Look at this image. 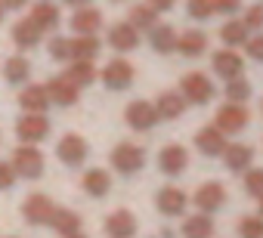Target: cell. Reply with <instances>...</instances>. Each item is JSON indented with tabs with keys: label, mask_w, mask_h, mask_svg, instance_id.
<instances>
[{
	"label": "cell",
	"mask_w": 263,
	"mask_h": 238,
	"mask_svg": "<svg viewBox=\"0 0 263 238\" xmlns=\"http://www.w3.org/2000/svg\"><path fill=\"white\" fill-rule=\"evenodd\" d=\"M214 220L208 213H195V216H186L183 223V238H214Z\"/></svg>",
	"instance_id": "f546056e"
},
{
	"label": "cell",
	"mask_w": 263,
	"mask_h": 238,
	"mask_svg": "<svg viewBox=\"0 0 263 238\" xmlns=\"http://www.w3.org/2000/svg\"><path fill=\"white\" fill-rule=\"evenodd\" d=\"M105 232H108V238H134L137 235V216L124 207L111 210L105 216Z\"/></svg>",
	"instance_id": "5bb4252c"
},
{
	"label": "cell",
	"mask_w": 263,
	"mask_h": 238,
	"mask_svg": "<svg viewBox=\"0 0 263 238\" xmlns=\"http://www.w3.org/2000/svg\"><path fill=\"white\" fill-rule=\"evenodd\" d=\"M186 99L174 90H164L158 99H155V111H158V121H174V117H180L186 111Z\"/></svg>",
	"instance_id": "44dd1931"
},
{
	"label": "cell",
	"mask_w": 263,
	"mask_h": 238,
	"mask_svg": "<svg viewBox=\"0 0 263 238\" xmlns=\"http://www.w3.org/2000/svg\"><path fill=\"white\" fill-rule=\"evenodd\" d=\"M226 136L214 127V124H208V127H201L198 133H195V149L201 152V155H208V158H217V155H223L226 152Z\"/></svg>",
	"instance_id": "e0dca14e"
},
{
	"label": "cell",
	"mask_w": 263,
	"mask_h": 238,
	"mask_svg": "<svg viewBox=\"0 0 263 238\" xmlns=\"http://www.w3.org/2000/svg\"><path fill=\"white\" fill-rule=\"evenodd\" d=\"M186 13H189L192 19L204 22V19L214 16V4H211V0H186Z\"/></svg>",
	"instance_id": "74e56055"
},
{
	"label": "cell",
	"mask_w": 263,
	"mask_h": 238,
	"mask_svg": "<svg viewBox=\"0 0 263 238\" xmlns=\"http://www.w3.org/2000/svg\"><path fill=\"white\" fill-rule=\"evenodd\" d=\"M81 189H84L90 198H102V195H108V192H111V176H108V170H102V167H90V170L81 176Z\"/></svg>",
	"instance_id": "ffe728a7"
},
{
	"label": "cell",
	"mask_w": 263,
	"mask_h": 238,
	"mask_svg": "<svg viewBox=\"0 0 263 238\" xmlns=\"http://www.w3.org/2000/svg\"><path fill=\"white\" fill-rule=\"evenodd\" d=\"M248 37H251V31L245 28V22H241V19H229V22H223V28H220V41L226 44V50L245 47V44H248Z\"/></svg>",
	"instance_id": "f1b7e54d"
},
{
	"label": "cell",
	"mask_w": 263,
	"mask_h": 238,
	"mask_svg": "<svg viewBox=\"0 0 263 238\" xmlns=\"http://www.w3.org/2000/svg\"><path fill=\"white\" fill-rule=\"evenodd\" d=\"M47 93H50V102H56V105H74L78 102V87L68 81V74H53L47 84Z\"/></svg>",
	"instance_id": "9a60e30c"
},
{
	"label": "cell",
	"mask_w": 263,
	"mask_h": 238,
	"mask_svg": "<svg viewBox=\"0 0 263 238\" xmlns=\"http://www.w3.org/2000/svg\"><path fill=\"white\" fill-rule=\"evenodd\" d=\"M124 121L130 130H140V133H149L155 124H158V111H155V102H146V99H134L124 111Z\"/></svg>",
	"instance_id": "3957f363"
},
{
	"label": "cell",
	"mask_w": 263,
	"mask_h": 238,
	"mask_svg": "<svg viewBox=\"0 0 263 238\" xmlns=\"http://www.w3.org/2000/svg\"><path fill=\"white\" fill-rule=\"evenodd\" d=\"M223 161L232 173H248L251 170V161H254V149L245 146V143H229L226 152H223Z\"/></svg>",
	"instance_id": "d6986e66"
},
{
	"label": "cell",
	"mask_w": 263,
	"mask_h": 238,
	"mask_svg": "<svg viewBox=\"0 0 263 238\" xmlns=\"http://www.w3.org/2000/svg\"><path fill=\"white\" fill-rule=\"evenodd\" d=\"M214 93H217L214 81H211L208 74H201V71H189V74H183V81H180V96H183L189 105H208V102L214 99Z\"/></svg>",
	"instance_id": "6da1fadb"
},
{
	"label": "cell",
	"mask_w": 263,
	"mask_h": 238,
	"mask_svg": "<svg viewBox=\"0 0 263 238\" xmlns=\"http://www.w3.org/2000/svg\"><path fill=\"white\" fill-rule=\"evenodd\" d=\"M204 50H208V34L198 31V28H189V31H183V34L177 37V53H180V56L195 59V56H201Z\"/></svg>",
	"instance_id": "cb8c5ba5"
},
{
	"label": "cell",
	"mask_w": 263,
	"mask_h": 238,
	"mask_svg": "<svg viewBox=\"0 0 263 238\" xmlns=\"http://www.w3.org/2000/svg\"><path fill=\"white\" fill-rule=\"evenodd\" d=\"M115 4H121V0H115Z\"/></svg>",
	"instance_id": "681fc988"
},
{
	"label": "cell",
	"mask_w": 263,
	"mask_h": 238,
	"mask_svg": "<svg viewBox=\"0 0 263 238\" xmlns=\"http://www.w3.org/2000/svg\"><path fill=\"white\" fill-rule=\"evenodd\" d=\"M238 238H263V216H241Z\"/></svg>",
	"instance_id": "d590c367"
},
{
	"label": "cell",
	"mask_w": 263,
	"mask_h": 238,
	"mask_svg": "<svg viewBox=\"0 0 263 238\" xmlns=\"http://www.w3.org/2000/svg\"><path fill=\"white\" fill-rule=\"evenodd\" d=\"M50 226H53L59 235L71 238V235H78V232H81V216H78L74 210H68V207H56V210H53V216H50Z\"/></svg>",
	"instance_id": "83f0119b"
},
{
	"label": "cell",
	"mask_w": 263,
	"mask_h": 238,
	"mask_svg": "<svg viewBox=\"0 0 263 238\" xmlns=\"http://www.w3.org/2000/svg\"><path fill=\"white\" fill-rule=\"evenodd\" d=\"M62 4H71L74 10H84V7H90V0H62Z\"/></svg>",
	"instance_id": "f6af8a7d"
},
{
	"label": "cell",
	"mask_w": 263,
	"mask_h": 238,
	"mask_svg": "<svg viewBox=\"0 0 263 238\" xmlns=\"http://www.w3.org/2000/svg\"><path fill=\"white\" fill-rule=\"evenodd\" d=\"M71 28L74 34H96L102 28V13L96 7H84V10H74L71 13Z\"/></svg>",
	"instance_id": "603a6c76"
},
{
	"label": "cell",
	"mask_w": 263,
	"mask_h": 238,
	"mask_svg": "<svg viewBox=\"0 0 263 238\" xmlns=\"http://www.w3.org/2000/svg\"><path fill=\"white\" fill-rule=\"evenodd\" d=\"M211 4H214V16H217V13L232 16V13H238V10H241L245 0H211Z\"/></svg>",
	"instance_id": "b9f144b4"
},
{
	"label": "cell",
	"mask_w": 263,
	"mask_h": 238,
	"mask_svg": "<svg viewBox=\"0 0 263 238\" xmlns=\"http://www.w3.org/2000/svg\"><path fill=\"white\" fill-rule=\"evenodd\" d=\"M71 238H87V235H81V232H78V235H71Z\"/></svg>",
	"instance_id": "7dc6e473"
},
{
	"label": "cell",
	"mask_w": 263,
	"mask_h": 238,
	"mask_svg": "<svg viewBox=\"0 0 263 238\" xmlns=\"http://www.w3.org/2000/svg\"><path fill=\"white\" fill-rule=\"evenodd\" d=\"M248 121H251V114H248L245 105H232V102H226V105L217 108L214 127H217L223 136H229V133H241V130L248 127Z\"/></svg>",
	"instance_id": "277c9868"
},
{
	"label": "cell",
	"mask_w": 263,
	"mask_h": 238,
	"mask_svg": "<svg viewBox=\"0 0 263 238\" xmlns=\"http://www.w3.org/2000/svg\"><path fill=\"white\" fill-rule=\"evenodd\" d=\"M4 13H7V7H4V4H0V22H4Z\"/></svg>",
	"instance_id": "bcb514c9"
},
{
	"label": "cell",
	"mask_w": 263,
	"mask_h": 238,
	"mask_svg": "<svg viewBox=\"0 0 263 238\" xmlns=\"http://www.w3.org/2000/svg\"><path fill=\"white\" fill-rule=\"evenodd\" d=\"M28 74H31V65H28L25 56H10V59L4 62V77H7V84H25Z\"/></svg>",
	"instance_id": "4dcf8cb0"
},
{
	"label": "cell",
	"mask_w": 263,
	"mask_h": 238,
	"mask_svg": "<svg viewBox=\"0 0 263 238\" xmlns=\"http://www.w3.org/2000/svg\"><path fill=\"white\" fill-rule=\"evenodd\" d=\"M102 44L96 34H74L71 37V62H93L99 56Z\"/></svg>",
	"instance_id": "7402d4cb"
},
{
	"label": "cell",
	"mask_w": 263,
	"mask_h": 238,
	"mask_svg": "<svg viewBox=\"0 0 263 238\" xmlns=\"http://www.w3.org/2000/svg\"><path fill=\"white\" fill-rule=\"evenodd\" d=\"M108 47H111L115 53H130V50H137V47H140V31L130 25V22H118V25H111V31H108Z\"/></svg>",
	"instance_id": "4fadbf2b"
},
{
	"label": "cell",
	"mask_w": 263,
	"mask_h": 238,
	"mask_svg": "<svg viewBox=\"0 0 263 238\" xmlns=\"http://www.w3.org/2000/svg\"><path fill=\"white\" fill-rule=\"evenodd\" d=\"M65 74H68V81H71L78 90H81V87H90V84L99 77V71H96V65H93V62H71Z\"/></svg>",
	"instance_id": "1f68e13d"
},
{
	"label": "cell",
	"mask_w": 263,
	"mask_h": 238,
	"mask_svg": "<svg viewBox=\"0 0 263 238\" xmlns=\"http://www.w3.org/2000/svg\"><path fill=\"white\" fill-rule=\"evenodd\" d=\"M245 53H248L254 62H263V34H254V37H248V44H245Z\"/></svg>",
	"instance_id": "60d3db41"
},
{
	"label": "cell",
	"mask_w": 263,
	"mask_h": 238,
	"mask_svg": "<svg viewBox=\"0 0 263 238\" xmlns=\"http://www.w3.org/2000/svg\"><path fill=\"white\" fill-rule=\"evenodd\" d=\"M155 204H158V210H161L164 216H180V213L186 210L189 198H186L183 189H177V186H164V189H158Z\"/></svg>",
	"instance_id": "ac0fdd59"
},
{
	"label": "cell",
	"mask_w": 263,
	"mask_h": 238,
	"mask_svg": "<svg viewBox=\"0 0 263 238\" xmlns=\"http://www.w3.org/2000/svg\"><path fill=\"white\" fill-rule=\"evenodd\" d=\"M245 192L254 198H263V167H251L245 173Z\"/></svg>",
	"instance_id": "8d00e7d4"
},
{
	"label": "cell",
	"mask_w": 263,
	"mask_h": 238,
	"mask_svg": "<svg viewBox=\"0 0 263 238\" xmlns=\"http://www.w3.org/2000/svg\"><path fill=\"white\" fill-rule=\"evenodd\" d=\"M241 22H245L248 31H260V28H263V4H251V7L245 10Z\"/></svg>",
	"instance_id": "f35d334b"
},
{
	"label": "cell",
	"mask_w": 263,
	"mask_h": 238,
	"mask_svg": "<svg viewBox=\"0 0 263 238\" xmlns=\"http://www.w3.org/2000/svg\"><path fill=\"white\" fill-rule=\"evenodd\" d=\"M47 53L56 59V62H68L71 59V37H50V44H47Z\"/></svg>",
	"instance_id": "e575fe53"
},
{
	"label": "cell",
	"mask_w": 263,
	"mask_h": 238,
	"mask_svg": "<svg viewBox=\"0 0 263 238\" xmlns=\"http://www.w3.org/2000/svg\"><path fill=\"white\" fill-rule=\"evenodd\" d=\"M0 4H4L7 10H22V7L28 4V0H0Z\"/></svg>",
	"instance_id": "ee69618b"
},
{
	"label": "cell",
	"mask_w": 263,
	"mask_h": 238,
	"mask_svg": "<svg viewBox=\"0 0 263 238\" xmlns=\"http://www.w3.org/2000/svg\"><path fill=\"white\" fill-rule=\"evenodd\" d=\"M16 133H19L22 146H37L41 140L50 136V121L44 114H22L16 121Z\"/></svg>",
	"instance_id": "52a82bcc"
},
{
	"label": "cell",
	"mask_w": 263,
	"mask_h": 238,
	"mask_svg": "<svg viewBox=\"0 0 263 238\" xmlns=\"http://www.w3.org/2000/svg\"><path fill=\"white\" fill-rule=\"evenodd\" d=\"M102 84L108 87V90H127L130 84H134V65H130L127 59H111V62H105V68H102Z\"/></svg>",
	"instance_id": "ba28073f"
},
{
	"label": "cell",
	"mask_w": 263,
	"mask_h": 238,
	"mask_svg": "<svg viewBox=\"0 0 263 238\" xmlns=\"http://www.w3.org/2000/svg\"><path fill=\"white\" fill-rule=\"evenodd\" d=\"M41 37H44V31H41L31 19H19V22L13 25V44H16L19 50H31V47H37Z\"/></svg>",
	"instance_id": "d4e9b609"
},
{
	"label": "cell",
	"mask_w": 263,
	"mask_h": 238,
	"mask_svg": "<svg viewBox=\"0 0 263 238\" xmlns=\"http://www.w3.org/2000/svg\"><path fill=\"white\" fill-rule=\"evenodd\" d=\"M223 93H226V102H232V105H245V102L251 99V84H248L245 77H235V81H226Z\"/></svg>",
	"instance_id": "836d02e7"
},
{
	"label": "cell",
	"mask_w": 263,
	"mask_h": 238,
	"mask_svg": "<svg viewBox=\"0 0 263 238\" xmlns=\"http://www.w3.org/2000/svg\"><path fill=\"white\" fill-rule=\"evenodd\" d=\"M195 204H198V213H214V210H220L223 204H226V189H223V183H204V186H198L195 189Z\"/></svg>",
	"instance_id": "30bf717a"
},
{
	"label": "cell",
	"mask_w": 263,
	"mask_h": 238,
	"mask_svg": "<svg viewBox=\"0 0 263 238\" xmlns=\"http://www.w3.org/2000/svg\"><path fill=\"white\" fill-rule=\"evenodd\" d=\"M13 167H16V176H25V180H41L44 176V155L37 146H19L13 152Z\"/></svg>",
	"instance_id": "5b68a950"
},
{
	"label": "cell",
	"mask_w": 263,
	"mask_h": 238,
	"mask_svg": "<svg viewBox=\"0 0 263 238\" xmlns=\"http://www.w3.org/2000/svg\"><path fill=\"white\" fill-rule=\"evenodd\" d=\"M56 155H59V161L68 164V167H81V164L87 161V155H90V146H87V140H84L81 133H65V136L56 143Z\"/></svg>",
	"instance_id": "8992f818"
},
{
	"label": "cell",
	"mask_w": 263,
	"mask_h": 238,
	"mask_svg": "<svg viewBox=\"0 0 263 238\" xmlns=\"http://www.w3.org/2000/svg\"><path fill=\"white\" fill-rule=\"evenodd\" d=\"M41 31H50V28H56L59 25V19H62V13H59V7L56 4H50V0H41V4H34L31 7V16H28Z\"/></svg>",
	"instance_id": "484cf974"
},
{
	"label": "cell",
	"mask_w": 263,
	"mask_h": 238,
	"mask_svg": "<svg viewBox=\"0 0 263 238\" xmlns=\"http://www.w3.org/2000/svg\"><path fill=\"white\" fill-rule=\"evenodd\" d=\"M111 167L121 173V176H134L146 167V149L137 146V143H121L115 146L111 152Z\"/></svg>",
	"instance_id": "7a4b0ae2"
},
{
	"label": "cell",
	"mask_w": 263,
	"mask_h": 238,
	"mask_svg": "<svg viewBox=\"0 0 263 238\" xmlns=\"http://www.w3.org/2000/svg\"><path fill=\"white\" fill-rule=\"evenodd\" d=\"M158 167H161V173H167V176H180V173L189 167V152H186L183 146L171 143V146L161 149V155H158Z\"/></svg>",
	"instance_id": "7c38bea8"
},
{
	"label": "cell",
	"mask_w": 263,
	"mask_h": 238,
	"mask_svg": "<svg viewBox=\"0 0 263 238\" xmlns=\"http://www.w3.org/2000/svg\"><path fill=\"white\" fill-rule=\"evenodd\" d=\"M16 167H13V161H0V192H7V189H13L16 186Z\"/></svg>",
	"instance_id": "ab89813d"
},
{
	"label": "cell",
	"mask_w": 263,
	"mask_h": 238,
	"mask_svg": "<svg viewBox=\"0 0 263 238\" xmlns=\"http://www.w3.org/2000/svg\"><path fill=\"white\" fill-rule=\"evenodd\" d=\"M211 68H214V74H217V77L235 81V77H241L245 59H241L235 50H220V53H214V59H211Z\"/></svg>",
	"instance_id": "8fae6325"
},
{
	"label": "cell",
	"mask_w": 263,
	"mask_h": 238,
	"mask_svg": "<svg viewBox=\"0 0 263 238\" xmlns=\"http://www.w3.org/2000/svg\"><path fill=\"white\" fill-rule=\"evenodd\" d=\"M177 31H174V25H167V22H158L152 31H149V44H152V50L155 53H174L177 50Z\"/></svg>",
	"instance_id": "4316f807"
},
{
	"label": "cell",
	"mask_w": 263,
	"mask_h": 238,
	"mask_svg": "<svg viewBox=\"0 0 263 238\" xmlns=\"http://www.w3.org/2000/svg\"><path fill=\"white\" fill-rule=\"evenodd\" d=\"M260 216H263V198H260Z\"/></svg>",
	"instance_id": "c3c4849f"
},
{
	"label": "cell",
	"mask_w": 263,
	"mask_h": 238,
	"mask_svg": "<svg viewBox=\"0 0 263 238\" xmlns=\"http://www.w3.org/2000/svg\"><path fill=\"white\" fill-rule=\"evenodd\" d=\"M19 105L25 114H44L50 108V93L44 84H28L22 93H19Z\"/></svg>",
	"instance_id": "2e32d148"
},
{
	"label": "cell",
	"mask_w": 263,
	"mask_h": 238,
	"mask_svg": "<svg viewBox=\"0 0 263 238\" xmlns=\"http://www.w3.org/2000/svg\"><path fill=\"white\" fill-rule=\"evenodd\" d=\"M53 210H56V204H53V201H50V195H44V192L28 195V198H25V204H22V216H25L31 226H44V223H50Z\"/></svg>",
	"instance_id": "9c48e42d"
},
{
	"label": "cell",
	"mask_w": 263,
	"mask_h": 238,
	"mask_svg": "<svg viewBox=\"0 0 263 238\" xmlns=\"http://www.w3.org/2000/svg\"><path fill=\"white\" fill-rule=\"evenodd\" d=\"M146 4H149L155 13H167V10L174 7V0H146Z\"/></svg>",
	"instance_id": "7bdbcfd3"
},
{
	"label": "cell",
	"mask_w": 263,
	"mask_h": 238,
	"mask_svg": "<svg viewBox=\"0 0 263 238\" xmlns=\"http://www.w3.org/2000/svg\"><path fill=\"white\" fill-rule=\"evenodd\" d=\"M130 25H134L137 31H152L155 25H158V13L149 7V4H137L134 10H130V19H127Z\"/></svg>",
	"instance_id": "d6a6232c"
}]
</instances>
